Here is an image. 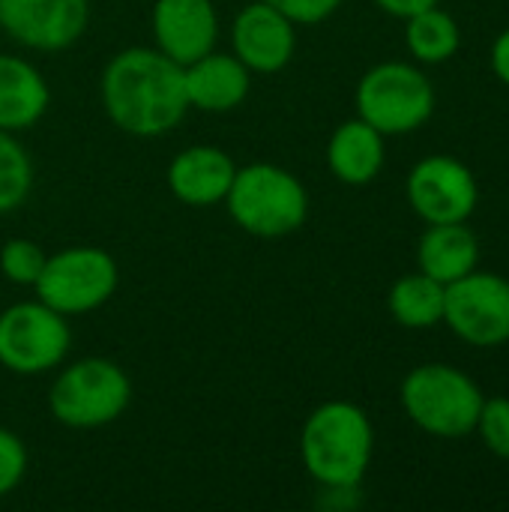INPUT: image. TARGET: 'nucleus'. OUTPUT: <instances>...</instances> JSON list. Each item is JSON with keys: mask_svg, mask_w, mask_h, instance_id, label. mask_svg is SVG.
I'll return each instance as SVG.
<instances>
[{"mask_svg": "<svg viewBox=\"0 0 509 512\" xmlns=\"http://www.w3.org/2000/svg\"><path fill=\"white\" fill-rule=\"evenodd\" d=\"M90 21V0H0V30L42 54L72 48Z\"/></svg>", "mask_w": 509, "mask_h": 512, "instance_id": "9b49d317", "label": "nucleus"}, {"mask_svg": "<svg viewBox=\"0 0 509 512\" xmlns=\"http://www.w3.org/2000/svg\"><path fill=\"white\" fill-rule=\"evenodd\" d=\"M387 162L384 135L363 117L339 123L327 141V168L345 186H369Z\"/></svg>", "mask_w": 509, "mask_h": 512, "instance_id": "dca6fc26", "label": "nucleus"}, {"mask_svg": "<svg viewBox=\"0 0 509 512\" xmlns=\"http://www.w3.org/2000/svg\"><path fill=\"white\" fill-rule=\"evenodd\" d=\"M444 324L474 348H498L509 342V279L471 270L447 285Z\"/></svg>", "mask_w": 509, "mask_h": 512, "instance_id": "1a4fd4ad", "label": "nucleus"}, {"mask_svg": "<svg viewBox=\"0 0 509 512\" xmlns=\"http://www.w3.org/2000/svg\"><path fill=\"white\" fill-rule=\"evenodd\" d=\"M27 465H30V456H27L24 441L15 432L0 426V498L12 495L21 486V480L27 477Z\"/></svg>", "mask_w": 509, "mask_h": 512, "instance_id": "b1692460", "label": "nucleus"}, {"mask_svg": "<svg viewBox=\"0 0 509 512\" xmlns=\"http://www.w3.org/2000/svg\"><path fill=\"white\" fill-rule=\"evenodd\" d=\"M492 72L509 87V27L501 30L498 39L492 42Z\"/></svg>", "mask_w": 509, "mask_h": 512, "instance_id": "bb28decb", "label": "nucleus"}, {"mask_svg": "<svg viewBox=\"0 0 509 512\" xmlns=\"http://www.w3.org/2000/svg\"><path fill=\"white\" fill-rule=\"evenodd\" d=\"M279 12H285L297 27H312L339 12L345 0H270Z\"/></svg>", "mask_w": 509, "mask_h": 512, "instance_id": "393cba45", "label": "nucleus"}, {"mask_svg": "<svg viewBox=\"0 0 509 512\" xmlns=\"http://www.w3.org/2000/svg\"><path fill=\"white\" fill-rule=\"evenodd\" d=\"M405 45L417 63H426V66L447 63L450 57H456L462 45V30L456 18L438 3L405 18Z\"/></svg>", "mask_w": 509, "mask_h": 512, "instance_id": "aec40b11", "label": "nucleus"}, {"mask_svg": "<svg viewBox=\"0 0 509 512\" xmlns=\"http://www.w3.org/2000/svg\"><path fill=\"white\" fill-rule=\"evenodd\" d=\"M375 453L369 414L345 399L318 405L300 432V459L321 489H354L363 483Z\"/></svg>", "mask_w": 509, "mask_h": 512, "instance_id": "f03ea898", "label": "nucleus"}, {"mask_svg": "<svg viewBox=\"0 0 509 512\" xmlns=\"http://www.w3.org/2000/svg\"><path fill=\"white\" fill-rule=\"evenodd\" d=\"M45 261H48V252L27 237H12L0 246V273L12 285L33 288Z\"/></svg>", "mask_w": 509, "mask_h": 512, "instance_id": "4be33fe9", "label": "nucleus"}, {"mask_svg": "<svg viewBox=\"0 0 509 512\" xmlns=\"http://www.w3.org/2000/svg\"><path fill=\"white\" fill-rule=\"evenodd\" d=\"M378 3V9H384L387 15H393V18H411V15H417V12H423V9H429V6H438L441 0H375Z\"/></svg>", "mask_w": 509, "mask_h": 512, "instance_id": "a878e982", "label": "nucleus"}, {"mask_svg": "<svg viewBox=\"0 0 509 512\" xmlns=\"http://www.w3.org/2000/svg\"><path fill=\"white\" fill-rule=\"evenodd\" d=\"M477 261H480V243L465 222L429 225L417 243L420 270L438 279L441 285L468 276L471 270H477Z\"/></svg>", "mask_w": 509, "mask_h": 512, "instance_id": "a211bd4d", "label": "nucleus"}, {"mask_svg": "<svg viewBox=\"0 0 509 512\" xmlns=\"http://www.w3.org/2000/svg\"><path fill=\"white\" fill-rule=\"evenodd\" d=\"M444 297H447V285L417 270L393 282L387 294V309L399 327L432 330L444 324Z\"/></svg>", "mask_w": 509, "mask_h": 512, "instance_id": "6ab92c4d", "label": "nucleus"}, {"mask_svg": "<svg viewBox=\"0 0 509 512\" xmlns=\"http://www.w3.org/2000/svg\"><path fill=\"white\" fill-rule=\"evenodd\" d=\"M132 402L126 369L108 357H81L63 366L48 393L51 417L66 429H102L117 423Z\"/></svg>", "mask_w": 509, "mask_h": 512, "instance_id": "39448f33", "label": "nucleus"}, {"mask_svg": "<svg viewBox=\"0 0 509 512\" xmlns=\"http://www.w3.org/2000/svg\"><path fill=\"white\" fill-rule=\"evenodd\" d=\"M297 51V24L270 0H246L231 21V54L252 75L282 72Z\"/></svg>", "mask_w": 509, "mask_h": 512, "instance_id": "f8f14e48", "label": "nucleus"}, {"mask_svg": "<svg viewBox=\"0 0 509 512\" xmlns=\"http://www.w3.org/2000/svg\"><path fill=\"white\" fill-rule=\"evenodd\" d=\"M99 99L108 120L135 138H162L189 111L183 66L156 45L117 51L99 78Z\"/></svg>", "mask_w": 509, "mask_h": 512, "instance_id": "f257e3e1", "label": "nucleus"}, {"mask_svg": "<svg viewBox=\"0 0 509 512\" xmlns=\"http://www.w3.org/2000/svg\"><path fill=\"white\" fill-rule=\"evenodd\" d=\"M33 192V159L15 132L0 129V216L15 213Z\"/></svg>", "mask_w": 509, "mask_h": 512, "instance_id": "412c9836", "label": "nucleus"}, {"mask_svg": "<svg viewBox=\"0 0 509 512\" xmlns=\"http://www.w3.org/2000/svg\"><path fill=\"white\" fill-rule=\"evenodd\" d=\"M357 117L372 123L384 138L420 129L435 111V87L429 75L405 60L372 66L354 93Z\"/></svg>", "mask_w": 509, "mask_h": 512, "instance_id": "423d86ee", "label": "nucleus"}, {"mask_svg": "<svg viewBox=\"0 0 509 512\" xmlns=\"http://www.w3.org/2000/svg\"><path fill=\"white\" fill-rule=\"evenodd\" d=\"M486 450L495 453L498 459L509 462V399L507 396H495V399H483L480 408V420L477 429Z\"/></svg>", "mask_w": 509, "mask_h": 512, "instance_id": "5701e85b", "label": "nucleus"}, {"mask_svg": "<svg viewBox=\"0 0 509 512\" xmlns=\"http://www.w3.org/2000/svg\"><path fill=\"white\" fill-rule=\"evenodd\" d=\"M234 159L216 144L183 147L168 165V189L186 207H216L225 201L234 180Z\"/></svg>", "mask_w": 509, "mask_h": 512, "instance_id": "4468645a", "label": "nucleus"}, {"mask_svg": "<svg viewBox=\"0 0 509 512\" xmlns=\"http://www.w3.org/2000/svg\"><path fill=\"white\" fill-rule=\"evenodd\" d=\"M408 420L432 438H465L477 429L483 390L450 363H423L411 369L399 390Z\"/></svg>", "mask_w": 509, "mask_h": 512, "instance_id": "20e7f679", "label": "nucleus"}, {"mask_svg": "<svg viewBox=\"0 0 509 512\" xmlns=\"http://www.w3.org/2000/svg\"><path fill=\"white\" fill-rule=\"evenodd\" d=\"M222 204L240 231L261 240L288 237L309 219V192L303 180L276 162H249L237 168Z\"/></svg>", "mask_w": 509, "mask_h": 512, "instance_id": "7ed1b4c3", "label": "nucleus"}, {"mask_svg": "<svg viewBox=\"0 0 509 512\" xmlns=\"http://www.w3.org/2000/svg\"><path fill=\"white\" fill-rule=\"evenodd\" d=\"M120 285V267L99 246H66L48 255L33 291L66 318L102 309Z\"/></svg>", "mask_w": 509, "mask_h": 512, "instance_id": "0eeeda50", "label": "nucleus"}, {"mask_svg": "<svg viewBox=\"0 0 509 512\" xmlns=\"http://www.w3.org/2000/svg\"><path fill=\"white\" fill-rule=\"evenodd\" d=\"M183 81H186L189 108L204 114L237 111L252 90V72L231 51H219V48L183 66Z\"/></svg>", "mask_w": 509, "mask_h": 512, "instance_id": "2eb2a0df", "label": "nucleus"}, {"mask_svg": "<svg viewBox=\"0 0 509 512\" xmlns=\"http://www.w3.org/2000/svg\"><path fill=\"white\" fill-rule=\"evenodd\" d=\"M51 105V87L36 63L0 51V129L24 132L36 126Z\"/></svg>", "mask_w": 509, "mask_h": 512, "instance_id": "f3484780", "label": "nucleus"}, {"mask_svg": "<svg viewBox=\"0 0 509 512\" xmlns=\"http://www.w3.org/2000/svg\"><path fill=\"white\" fill-rule=\"evenodd\" d=\"M219 27L213 0H156L150 9L156 48L180 66L210 54L219 45Z\"/></svg>", "mask_w": 509, "mask_h": 512, "instance_id": "ddd939ff", "label": "nucleus"}, {"mask_svg": "<svg viewBox=\"0 0 509 512\" xmlns=\"http://www.w3.org/2000/svg\"><path fill=\"white\" fill-rule=\"evenodd\" d=\"M72 348L69 318L39 297L0 312V366L12 375L36 378L60 369Z\"/></svg>", "mask_w": 509, "mask_h": 512, "instance_id": "6e6552de", "label": "nucleus"}, {"mask_svg": "<svg viewBox=\"0 0 509 512\" xmlns=\"http://www.w3.org/2000/svg\"><path fill=\"white\" fill-rule=\"evenodd\" d=\"M405 192L411 210L426 225L468 222L480 201L474 171L447 153H432L420 159L408 174Z\"/></svg>", "mask_w": 509, "mask_h": 512, "instance_id": "9d476101", "label": "nucleus"}]
</instances>
